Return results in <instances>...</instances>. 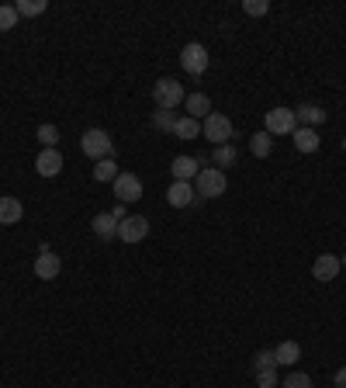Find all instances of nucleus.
I'll return each mask as SVG.
<instances>
[{"instance_id": "obj_1", "label": "nucleus", "mask_w": 346, "mask_h": 388, "mask_svg": "<svg viewBox=\"0 0 346 388\" xmlns=\"http://www.w3.org/2000/svg\"><path fill=\"white\" fill-rule=\"evenodd\" d=\"M153 101H156V108H160V111H177V108L187 101L184 84H177L173 77H160V80L153 84Z\"/></svg>"}, {"instance_id": "obj_2", "label": "nucleus", "mask_w": 346, "mask_h": 388, "mask_svg": "<svg viewBox=\"0 0 346 388\" xmlns=\"http://www.w3.org/2000/svg\"><path fill=\"white\" fill-rule=\"evenodd\" d=\"M80 149H84L90 160H108V156L115 153V139L104 129H86L84 135H80Z\"/></svg>"}, {"instance_id": "obj_3", "label": "nucleus", "mask_w": 346, "mask_h": 388, "mask_svg": "<svg viewBox=\"0 0 346 388\" xmlns=\"http://www.w3.org/2000/svg\"><path fill=\"white\" fill-rule=\"evenodd\" d=\"M298 129V118H295V108H270L267 115H263V132H270V135H295Z\"/></svg>"}, {"instance_id": "obj_4", "label": "nucleus", "mask_w": 346, "mask_h": 388, "mask_svg": "<svg viewBox=\"0 0 346 388\" xmlns=\"http://www.w3.org/2000/svg\"><path fill=\"white\" fill-rule=\"evenodd\" d=\"M201 132H205V139H208V142H215V146H225V142H232V135H236V125H232V118H229V115H222V111H212V115L201 122Z\"/></svg>"}, {"instance_id": "obj_5", "label": "nucleus", "mask_w": 346, "mask_h": 388, "mask_svg": "<svg viewBox=\"0 0 346 388\" xmlns=\"http://www.w3.org/2000/svg\"><path fill=\"white\" fill-rule=\"evenodd\" d=\"M225 170H218V167H201V173L194 177V191H198V198H222L225 194Z\"/></svg>"}, {"instance_id": "obj_6", "label": "nucleus", "mask_w": 346, "mask_h": 388, "mask_svg": "<svg viewBox=\"0 0 346 388\" xmlns=\"http://www.w3.org/2000/svg\"><path fill=\"white\" fill-rule=\"evenodd\" d=\"M208 63H212V56H208V49L201 42H191V45L180 49V66H184V73L201 77V73L208 70Z\"/></svg>"}, {"instance_id": "obj_7", "label": "nucleus", "mask_w": 346, "mask_h": 388, "mask_svg": "<svg viewBox=\"0 0 346 388\" xmlns=\"http://www.w3.org/2000/svg\"><path fill=\"white\" fill-rule=\"evenodd\" d=\"M115 198H118L122 205H135V201L142 198V180H139L135 173H118V177H115Z\"/></svg>"}, {"instance_id": "obj_8", "label": "nucleus", "mask_w": 346, "mask_h": 388, "mask_svg": "<svg viewBox=\"0 0 346 388\" xmlns=\"http://www.w3.org/2000/svg\"><path fill=\"white\" fill-rule=\"evenodd\" d=\"M149 236V218L146 215H129L125 222H118V239L122 243H142Z\"/></svg>"}, {"instance_id": "obj_9", "label": "nucleus", "mask_w": 346, "mask_h": 388, "mask_svg": "<svg viewBox=\"0 0 346 388\" xmlns=\"http://www.w3.org/2000/svg\"><path fill=\"white\" fill-rule=\"evenodd\" d=\"M340 270H343V263H340V257L336 254H319L315 257V263H312V277L315 281H336L340 277Z\"/></svg>"}, {"instance_id": "obj_10", "label": "nucleus", "mask_w": 346, "mask_h": 388, "mask_svg": "<svg viewBox=\"0 0 346 388\" xmlns=\"http://www.w3.org/2000/svg\"><path fill=\"white\" fill-rule=\"evenodd\" d=\"M167 201H170L173 208H191V205L198 201V191H194V184H187V180H173L170 191H167Z\"/></svg>"}, {"instance_id": "obj_11", "label": "nucleus", "mask_w": 346, "mask_h": 388, "mask_svg": "<svg viewBox=\"0 0 346 388\" xmlns=\"http://www.w3.org/2000/svg\"><path fill=\"white\" fill-rule=\"evenodd\" d=\"M59 270H63V260L56 257L49 246H42V254L35 257V277H42V281H56V277H59Z\"/></svg>"}, {"instance_id": "obj_12", "label": "nucleus", "mask_w": 346, "mask_h": 388, "mask_svg": "<svg viewBox=\"0 0 346 388\" xmlns=\"http://www.w3.org/2000/svg\"><path fill=\"white\" fill-rule=\"evenodd\" d=\"M198 173H201V160H194V156H173V163H170L173 180H187V184H194Z\"/></svg>"}, {"instance_id": "obj_13", "label": "nucleus", "mask_w": 346, "mask_h": 388, "mask_svg": "<svg viewBox=\"0 0 346 388\" xmlns=\"http://www.w3.org/2000/svg\"><path fill=\"white\" fill-rule=\"evenodd\" d=\"M35 170L42 177H59L63 173V153L59 149H42L39 160H35Z\"/></svg>"}, {"instance_id": "obj_14", "label": "nucleus", "mask_w": 346, "mask_h": 388, "mask_svg": "<svg viewBox=\"0 0 346 388\" xmlns=\"http://www.w3.org/2000/svg\"><path fill=\"white\" fill-rule=\"evenodd\" d=\"M25 215V205L14 194H0V225H18Z\"/></svg>"}, {"instance_id": "obj_15", "label": "nucleus", "mask_w": 346, "mask_h": 388, "mask_svg": "<svg viewBox=\"0 0 346 388\" xmlns=\"http://www.w3.org/2000/svg\"><path fill=\"white\" fill-rule=\"evenodd\" d=\"M184 108H187V115H191L194 122H205V118L212 115V97H208V94H187Z\"/></svg>"}, {"instance_id": "obj_16", "label": "nucleus", "mask_w": 346, "mask_h": 388, "mask_svg": "<svg viewBox=\"0 0 346 388\" xmlns=\"http://www.w3.org/2000/svg\"><path fill=\"white\" fill-rule=\"evenodd\" d=\"M90 229H94L97 239H115L118 236V218L111 215V212H101V215L90 218Z\"/></svg>"}, {"instance_id": "obj_17", "label": "nucleus", "mask_w": 346, "mask_h": 388, "mask_svg": "<svg viewBox=\"0 0 346 388\" xmlns=\"http://www.w3.org/2000/svg\"><path fill=\"white\" fill-rule=\"evenodd\" d=\"M295 118H298V129H319L326 122V111L319 104H302L295 108Z\"/></svg>"}, {"instance_id": "obj_18", "label": "nucleus", "mask_w": 346, "mask_h": 388, "mask_svg": "<svg viewBox=\"0 0 346 388\" xmlns=\"http://www.w3.org/2000/svg\"><path fill=\"white\" fill-rule=\"evenodd\" d=\"M274 357H277V368H291V364L302 361V346L295 340H284V344L274 346Z\"/></svg>"}, {"instance_id": "obj_19", "label": "nucleus", "mask_w": 346, "mask_h": 388, "mask_svg": "<svg viewBox=\"0 0 346 388\" xmlns=\"http://www.w3.org/2000/svg\"><path fill=\"white\" fill-rule=\"evenodd\" d=\"M295 146H298V153H319V146H322V139H319V132L315 129H295Z\"/></svg>"}, {"instance_id": "obj_20", "label": "nucleus", "mask_w": 346, "mask_h": 388, "mask_svg": "<svg viewBox=\"0 0 346 388\" xmlns=\"http://www.w3.org/2000/svg\"><path fill=\"white\" fill-rule=\"evenodd\" d=\"M250 153H253L257 160H267V156L274 153V135H270V132H253V135H250Z\"/></svg>"}, {"instance_id": "obj_21", "label": "nucleus", "mask_w": 346, "mask_h": 388, "mask_svg": "<svg viewBox=\"0 0 346 388\" xmlns=\"http://www.w3.org/2000/svg\"><path fill=\"white\" fill-rule=\"evenodd\" d=\"M115 177H118V163H115L111 156L94 163V180H101V184H115Z\"/></svg>"}, {"instance_id": "obj_22", "label": "nucleus", "mask_w": 346, "mask_h": 388, "mask_svg": "<svg viewBox=\"0 0 346 388\" xmlns=\"http://www.w3.org/2000/svg\"><path fill=\"white\" fill-rule=\"evenodd\" d=\"M173 135H177V139H198V135H201V122H194L191 115H184V118H177Z\"/></svg>"}, {"instance_id": "obj_23", "label": "nucleus", "mask_w": 346, "mask_h": 388, "mask_svg": "<svg viewBox=\"0 0 346 388\" xmlns=\"http://www.w3.org/2000/svg\"><path fill=\"white\" fill-rule=\"evenodd\" d=\"M14 11H18V18H39V14L49 11V4L45 0H18Z\"/></svg>"}, {"instance_id": "obj_24", "label": "nucleus", "mask_w": 346, "mask_h": 388, "mask_svg": "<svg viewBox=\"0 0 346 388\" xmlns=\"http://www.w3.org/2000/svg\"><path fill=\"white\" fill-rule=\"evenodd\" d=\"M212 160L218 163V170H222V167H232V163L239 160V149H236L232 142H225V146H215V156H212Z\"/></svg>"}, {"instance_id": "obj_25", "label": "nucleus", "mask_w": 346, "mask_h": 388, "mask_svg": "<svg viewBox=\"0 0 346 388\" xmlns=\"http://www.w3.org/2000/svg\"><path fill=\"white\" fill-rule=\"evenodd\" d=\"M35 139L42 142L45 149H56V146H59V129H56V125H39Z\"/></svg>"}, {"instance_id": "obj_26", "label": "nucleus", "mask_w": 346, "mask_h": 388, "mask_svg": "<svg viewBox=\"0 0 346 388\" xmlns=\"http://www.w3.org/2000/svg\"><path fill=\"white\" fill-rule=\"evenodd\" d=\"M173 125H177V115L173 111H153V129L173 132Z\"/></svg>"}, {"instance_id": "obj_27", "label": "nucleus", "mask_w": 346, "mask_h": 388, "mask_svg": "<svg viewBox=\"0 0 346 388\" xmlns=\"http://www.w3.org/2000/svg\"><path fill=\"white\" fill-rule=\"evenodd\" d=\"M18 25V11L14 4H0V32H11Z\"/></svg>"}, {"instance_id": "obj_28", "label": "nucleus", "mask_w": 346, "mask_h": 388, "mask_svg": "<svg viewBox=\"0 0 346 388\" xmlns=\"http://www.w3.org/2000/svg\"><path fill=\"white\" fill-rule=\"evenodd\" d=\"M270 368H277L274 350H257V357H253V371H270Z\"/></svg>"}, {"instance_id": "obj_29", "label": "nucleus", "mask_w": 346, "mask_h": 388, "mask_svg": "<svg viewBox=\"0 0 346 388\" xmlns=\"http://www.w3.org/2000/svg\"><path fill=\"white\" fill-rule=\"evenodd\" d=\"M281 388H312V375H305V371H291V375L281 382Z\"/></svg>"}, {"instance_id": "obj_30", "label": "nucleus", "mask_w": 346, "mask_h": 388, "mask_svg": "<svg viewBox=\"0 0 346 388\" xmlns=\"http://www.w3.org/2000/svg\"><path fill=\"white\" fill-rule=\"evenodd\" d=\"M257 388H281V375H277V368H270V371H257Z\"/></svg>"}, {"instance_id": "obj_31", "label": "nucleus", "mask_w": 346, "mask_h": 388, "mask_svg": "<svg viewBox=\"0 0 346 388\" xmlns=\"http://www.w3.org/2000/svg\"><path fill=\"white\" fill-rule=\"evenodd\" d=\"M243 11H246L250 18H263V14L270 11V0H243Z\"/></svg>"}, {"instance_id": "obj_32", "label": "nucleus", "mask_w": 346, "mask_h": 388, "mask_svg": "<svg viewBox=\"0 0 346 388\" xmlns=\"http://www.w3.org/2000/svg\"><path fill=\"white\" fill-rule=\"evenodd\" d=\"M111 215L118 218V222H125V218H129V208H125V205H122V201H118V205H115V208H111Z\"/></svg>"}, {"instance_id": "obj_33", "label": "nucleus", "mask_w": 346, "mask_h": 388, "mask_svg": "<svg viewBox=\"0 0 346 388\" xmlns=\"http://www.w3.org/2000/svg\"><path fill=\"white\" fill-rule=\"evenodd\" d=\"M333 385H336V388H346V368H340V371L333 375Z\"/></svg>"}, {"instance_id": "obj_34", "label": "nucleus", "mask_w": 346, "mask_h": 388, "mask_svg": "<svg viewBox=\"0 0 346 388\" xmlns=\"http://www.w3.org/2000/svg\"><path fill=\"white\" fill-rule=\"evenodd\" d=\"M340 263H343V267H346V254H343V257H340Z\"/></svg>"}, {"instance_id": "obj_35", "label": "nucleus", "mask_w": 346, "mask_h": 388, "mask_svg": "<svg viewBox=\"0 0 346 388\" xmlns=\"http://www.w3.org/2000/svg\"><path fill=\"white\" fill-rule=\"evenodd\" d=\"M343 149H346V139H343Z\"/></svg>"}]
</instances>
